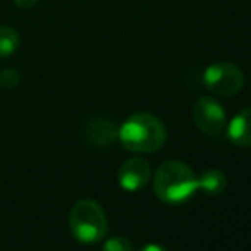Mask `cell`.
Listing matches in <instances>:
<instances>
[{
  "mask_svg": "<svg viewBox=\"0 0 251 251\" xmlns=\"http://www.w3.org/2000/svg\"><path fill=\"white\" fill-rule=\"evenodd\" d=\"M166 126L151 113H135L128 116L118 128V140L128 152L152 154L166 142Z\"/></svg>",
  "mask_w": 251,
  "mask_h": 251,
  "instance_id": "6da1fadb",
  "label": "cell"
},
{
  "mask_svg": "<svg viewBox=\"0 0 251 251\" xmlns=\"http://www.w3.org/2000/svg\"><path fill=\"white\" fill-rule=\"evenodd\" d=\"M197 190V175L185 162L166 161L155 171L154 192L164 203H185L195 195Z\"/></svg>",
  "mask_w": 251,
  "mask_h": 251,
  "instance_id": "7a4b0ae2",
  "label": "cell"
},
{
  "mask_svg": "<svg viewBox=\"0 0 251 251\" xmlns=\"http://www.w3.org/2000/svg\"><path fill=\"white\" fill-rule=\"evenodd\" d=\"M69 229L80 245H96L108 232V219L102 207L93 199H82L69 214Z\"/></svg>",
  "mask_w": 251,
  "mask_h": 251,
  "instance_id": "3957f363",
  "label": "cell"
},
{
  "mask_svg": "<svg viewBox=\"0 0 251 251\" xmlns=\"http://www.w3.org/2000/svg\"><path fill=\"white\" fill-rule=\"evenodd\" d=\"M203 84L215 96H236L245 86V74L236 63H212L203 72Z\"/></svg>",
  "mask_w": 251,
  "mask_h": 251,
  "instance_id": "277c9868",
  "label": "cell"
},
{
  "mask_svg": "<svg viewBox=\"0 0 251 251\" xmlns=\"http://www.w3.org/2000/svg\"><path fill=\"white\" fill-rule=\"evenodd\" d=\"M193 122L197 128L207 135H219L226 128V111L217 100L203 96L193 104Z\"/></svg>",
  "mask_w": 251,
  "mask_h": 251,
  "instance_id": "5b68a950",
  "label": "cell"
},
{
  "mask_svg": "<svg viewBox=\"0 0 251 251\" xmlns=\"http://www.w3.org/2000/svg\"><path fill=\"white\" fill-rule=\"evenodd\" d=\"M151 164L142 157L126 159L118 169V183L125 192H140L151 181Z\"/></svg>",
  "mask_w": 251,
  "mask_h": 251,
  "instance_id": "8992f818",
  "label": "cell"
},
{
  "mask_svg": "<svg viewBox=\"0 0 251 251\" xmlns=\"http://www.w3.org/2000/svg\"><path fill=\"white\" fill-rule=\"evenodd\" d=\"M84 137L89 144L96 147H108L118 139V128L108 118L96 116L89 120L84 126Z\"/></svg>",
  "mask_w": 251,
  "mask_h": 251,
  "instance_id": "52a82bcc",
  "label": "cell"
},
{
  "mask_svg": "<svg viewBox=\"0 0 251 251\" xmlns=\"http://www.w3.org/2000/svg\"><path fill=\"white\" fill-rule=\"evenodd\" d=\"M227 137L234 146L251 147V108L241 109L229 122Z\"/></svg>",
  "mask_w": 251,
  "mask_h": 251,
  "instance_id": "ba28073f",
  "label": "cell"
},
{
  "mask_svg": "<svg viewBox=\"0 0 251 251\" xmlns=\"http://www.w3.org/2000/svg\"><path fill=\"white\" fill-rule=\"evenodd\" d=\"M226 186H227V178L221 169H205L200 176H197V188L203 192L205 195H221L226 190Z\"/></svg>",
  "mask_w": 251,
  "mask_h": 251,
  "instance_id": "9c48e42d",
  "label": "cell"
},
{
  "mask_svg": "<svg viewBox=\"0 0 251 251\" xmlns=\"http://www.w3.org/2000/svg\"><path fill=\"white\" fill-rule=\"evenodd\" d=\"M21 36L14 27L0 26V60L9 58L19 50Z\"/></svg>",
  "mask_w": 251,
  "mask_h": 251,
  "instance_id": "30bf717a",
  "label": "cell"
},
{
  "mask_svg": "<svg viewBox=\"0 0 251 251\" xmlns=\"http://www.w3.org/2000/svg\"><path fill=\"white\" fill-rule=\"evenodd\" d=\"M101 251H135L133 245L128 238L123 236H113V238L106 239L101 246Z\"/></svg>",
  "mask_w": 251,
  "mask_h": 251,
  "instance_id": "8fae6325",
  "label": "cell"
},
{
  "mask_svg": "<svg viewBox=\"0 0 251 251\" xmlns=\"http://www.w3.org/2000/svg\"><path fill=\"white\" fill-rule=\"evenodd\" d=\"M19 82H21V75L17 70L5 69L0 72V86L5 87V89H12V87H16Z\"/></svg>",
  "mask_w": 251,
  "mask_h": 251,
  "instance_id": "7c38bea8",
  "label": "cell"
},
{
  "mask_svg": "<svg viewBox=\"0 0 251 251\" xmlns=\"http://www.w3.org/2000/svg\"><path fill=\"white\" fill-rule=\"evenodd\" d=\"M14 3H16L19 9H23V10H27V9H33L34 5H36L40 0H12Z\"/></svg>",
  "mask_w": 251,
  "mask_h": 251,
  "instance_id": "4fadbf2b",
  "label": "cell"
},
{
  "mask_svg": "<svg viewBox=\"0 0 251 251\" xmlns=\"http://www.w3.org/2000/svg\"><path fill=\"white\" fill-rule=\"evenodd\" d=\"M139 251H168L164 248V246H161V245H154V243H152V245H146L144 246V248H140Z\"/></svg>",
  "mask_w": 251,
  "mask_h": 251,
  "instance_id": "5bb4252c",
  "label": "cell"
}]
</instances>
